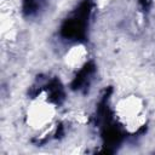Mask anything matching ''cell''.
<instances>
[{"instance_id":"6da1fadb","label":"cell","mask_w":155,"mask_h":155,"mask_svg":"<svg viewBox=\"0 0 155 155\" xmlns=\"http://www.w3.org/2000/svg\"><path fill=\"white\" fill-rule=\"evenodd\" d=\"M115 114L120 124L130 132L139 130L147 121L143 102L136 96H128L121 99L115 108Z\"/></svg>"},{"instance_id":"7a4b0ae2","label":"cell","mask_w":155,"mask_h":155,"mask_svg":"<svg viewBox=\"0 0 155 155\" xmlns=\"http://www.w3.org/2000/svg\"><path fill=\"white\" fill-rule=\"evenodd\" d=\"M54 115V107L50 101L38 98L28 110V122L35 128H42L51 122Z\"/></svg>"}]
</instances>
